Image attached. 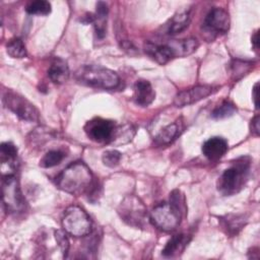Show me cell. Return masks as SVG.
<instances>
[{
  "label": "cell",
  "instance_id": "30",
  "mask_svg": "<svg viewBox=\"0 0 260 260\" xmlns=\"http://www.w3.org/2000/svg\"><path fill=\"white\" fill-rule=\"evenodd\" d=\"M259 115H256L252 120H251V123H250V129H251V132L255 135V136H258L259 133H260V130H259Z\"/></svg>",
  "mask_w": 260,
  "mask_h": 260
},
{
  "label": "cell",
  "instance_id": "13",
  "mask_svg": "<svg viewBox=\"0 0 260 260\" xmlns=\"http://www.w3.org/2000/svg\"><path fill=\"white\" fill-rule=\"evenodd\" d=\"M229 145L228 141L219 136H213L207 139L202 144V153L203 155L211 161L218 160L221 158L228 151Z\"/></svg>",
  "mask_w": 260,
  "mask_h": 260
},
{
  "label": "cell",
  "instance_id": "26",
  "mask_svg": "<svg viewBox=\"0 0 260 260\" xmlns=\"http://www.w3.org/2000/svg\"><path fill=\"white\" fill-rule=\"evenodd\" d=\"M25 11L34 15H48L51 12V3L46 0L32 1L26 5Z\"/></svg>",
  "mask_w": 260,
  "mask_h": 260
},
{
  "label": "cell",
  "instance_id": "15",
  "mask_svg": "<svg viewBox=\"0 0 260 260\" xmlns=\"http://www.w3.org/2000/svg\"><path fill=\"white\" fill-rule=\"evenodd\" d=\"M134 102L141 107H147L155 99V91L149 81L139 79L134 84Z\"/></svg>",
  "mask_w": 260,
  "mask_h": 260
},
{
  "label": "cell",
  "instance_id": "17",
  "mask_svg": "<svg viewBox=\"0 0 260 260\" xmlns=\"http://www.w3.org/2000/svg\"><path fill=\"white\" fill-rule=\"evenodd\" d=\"M247 223V216L244 214H226L219 219V224L223 232L233 237L236 236Z\"/></svg>",
  "mask_w": 260,
  "mask_h": 260
},
{
  "label": "cell",
  "instance_id": "20",
  "mask_svg": "<svg viewBox=\"0 0 260 260\" xmlns=\"http://www.w3.org/2000/svg\"><path fill=\"white\" fill-rule=\"evenodd\" d=\"M191 20L190 11H183L175 14L167 24V34L174 36L188 27Z\"/></svg>",
  "mask_w": 260,
  "mask_h": 260
},
{
  "label": "cell",
  "instance_id": "14",
  "mask_svg": "<svg viewBox=\"0 0 260 260\" xmlns=\"http://www.w3.org/2000/svg\"><path fill=\"white\" fill-rule=\"evenodd\" d=\"M184 121L182 118L177 119L175 122L164 127L158 134L154 137V144L157 146L168 145L176 140L184 131Z\"/></svg>",
  "mask_w": 260,
  "mask_h": 260
},
{
  "label": "cell",
  "instance_id": "29",
  "mask_svg": "<svg viewBox=\"0 0 260 260\" xmlns=\"http://www.w3.org/2000/svg\"><path fill=\"white\" fill-rule=\"evenodd\" d=\"M67 233L65 231H61V230H57L55 231V239H56V242L63 254V257H66L67 254H68V251H69V247H70V244H69V240H68V237L66 235Z\"/></svg>",
  "mask_w": 260,
  "mask_h": 260
},
{
  "label": "cell",
  "instance_id": "24",
  "mask_svg": "<svg viewBox=\"0 0 260 260\" xmlns=\"http://www.w3.org/2000/svg\"><path fill=\"white\" fill-rule=\"evenodd\" d=\"M66 154L64 151L60 149H52L49 150L40 160V167L41 168H53L59 164L65 158Z\"/></svg>",
  "mask_w": 260,
  "mask_h": 260
},
{
  "label": "cell",
  "instance_id": "25",
  "mask_svg": "<svg viewBox=\"0 0 260 260\" xmlns=\"http://www.w3.org/2000/svg\"><path fill=\"white\" fill-rule=\"evenodd\" d=\"M7 54L12 58H24L26 57V49L23 42L19 38H12L6 44Z\"/></svg>",
  "mask_w": 260,
  "mask_h": 260
},
{
  "label": "cell",
  "instance_id": "2",
  "mask_svg": "<svg viewBox=\"0 0 260 260\" xmlns=\"http://www.w3.org/2000/svg\"><path fill=\"white\" fill-rule=\"evenodd\" d=\"M186 212V202L180 190H173L170 194L169 202L157 204L149 214V220L159 230L171 232L176 230L181 223Z\"/></svg>",
  "mask_w": 260,
  "mask_h": 260
},
{
  "label": "cell",
  "instance_id": "18",
  "mask_svg": "<svg viewBox=\"0 0 260 260\" xmlns=\"http://www.w3.org/2000/svg\"><path fill=\"white\" fill-rule=\"evenodd\" d=\"M69 67L67 62L61 58H55L48 70V76L52 82L62 84L69 78Z\"/></svg>",
  "mask_w": 260,
  "mask_h": 260
},
{
  "label": "cell",
  "instance_id": "9",
  "mask_svg": "<svg viewBox=\"0 0 260 260\" xmlns=\"http://www.w3.org/2000/svg\"><path fill=\"white\" fill-rule=\"evenodd\" d=\"M2 101L4 106L19 119L28 122L39 121L40 113L38 109L19 93L14 92L13 90H6Z\"/></svg>",
  "mask_w": 260,
  "mask_h": 260
},
{
  "label": "cell",
  "instance_id": "5",
  "mask_svg": "<svg viewBox=\"0 0 260 260\" xmlns=\"http://www.w3.org/2000/svg\"><path fill=\"white\" fill-rule=\"evenodd\" d=\"M74 78L78 83L103 89L116 88L120 83V78L115 71L99 65L80 66L75 71Z\"/></svg>",
  "mask_w": 260,
  "mask_h": 260
},
{
  "label": "cell",
  "instance_id": "32",
  "mask_svg": "<svg viewBox=\"0 0 260 260\" xmlns=\"http://www.w3.org/2000/svg\"><path fill=\"white\" fill-rule=\"evenodd\" d=\"M258 85H259V83L258 82H256L255 83V85H254V87H253V101H254V105H255V107L256 108H258V103H257V98H258Z\"/></svg>",
  "mask_w": 260,
  "mask_h": 260
},
{
  "label": "cell",
  "instance_id": "19",
  "mask_svg": "<svg viewBox=\"0 0 260 260\" xmlns=\"http://www.w3.org/2000/svg\"><path fill=\"white\" fill-rule=\"evenodd\" d=\"M108 5L106 2L99 1L95 5V13H93V26L95 35L99 39H103L106 36L107 30V17H108Z\"/></svg>",
  "mask_w": 260,
  "mask_h": 260
},
{
  "label": "cell",
  "instance_id": "23",
  "mask_svg": "<svg viewBox=\"0 0 260 260\" xmlns=\"http://www.w3.org/2000/svg\"><path fill=\"white\" fill-rule=\"evenodd\" d=\"M0 154L3 164H8L11 169L17 167V147L12 142H3L0 147Z\"/></svg>",
  "mask_w": 260,
  "mask_h": 260
},
{
  "label": "cell",
  "instance_id": "16",
  "mask_svg": "<svg viewBox=\"0 0 260 260\" xmlns=\"http://www.w3.org/2000/svg\"><path fill=\"white\" fill-rule=\"evenodd\" d=\"M190 240H191V237L187 234L180 233V234L174 235L165 245L161 251L162 256L172 258L180 255L185 250Z\"/></svg>",
  "mask_w": 260,
  "mask_h": 260
},
{
  "label": "cell",
  "instance_id": "12",
  "mask_svg": "<svg viewBox=\"0 0 260 260\" xmlns=\"http://www.w3.org/2000/svg\"><path fill=\"white\" fill-rule=\"evenodd\" d=\"M213 86L211 85H196L190 87L188 89L182 90L176 94L174 99V105L178 108H182L185 106H189L195 104L213 92Z\"/></svg>",
  "mask_w": 260,
  "mask_h": 260
},
{
  "label": "cell",
  "instance_id": "31",
  "mask_svg": "<svg viewBox=\"0 0 260 260\" xmlns=\"http://www.w3.org/2000/svg\"><path fill=\"white\" fill-rule=\"evenodd\" d=\"M252 45L255 50L259 49V30H256L252 37Z\"/></svg>",
  "mask_w": 260,
  "mask_h": 260
},
{
  "label": "cell",
  "instance_id": "4",
  "mask_svg": "<svg viewBox=\"0 0 260 260\" xmlns=\"http://www.w3.org/2000/svg\"><path fill=\"white\" fill-rule=\"evenodd\" d=\"M251 158L241 156L232 162V166L224 170L217 181V190L224 196H232L239 193L246 185L250 170Z\"/></svg>",
  "mask_w": 260,
  "mask_h": 260
},
{
  "label": "cell",
  "instance_id": "3",
  "mask_svg": "<svg viewBox=\"0 0 260 260\" xmlns=\"http://www.w3.org/2000/svg\"><path fill=\"white\" fill-rule=\"evenodd\" d=\"M199 44L194 38L171 40L168 43L157 44L146 42L144 44L145 53L156 63L164 65L175 58H181L191 55L196 51Z\"/></svg>",
  "mask_w": 260,
  "mask_h": 260
},
{
  "label": "cell",
  "instance_id": "7",
  "mask_svg": "<svg viewBox=\"0 0 260 260\" xmlns=\"http://www.w3.org/2000/svg\"><path fill=\"white\" fill-rule=\"evenodd\" d=\"M64 231L72 237L80 238L91 233L92 223L88 214L77 205H71L64 211L62 217Z\"/></svg>",
  "mask_w": 260,
  "mask_h": 260
},
{
  "label": "cell",
  "instance_id": "6",
  "mask_svg": "<svg viewBox=\"0 0 260 260\" xmlns=\"http://www.w3.org/2000/svg\"><path fill=\"white\" fill-rule=\"evenodd\" d=\"M118 213L123 221L133 228L143 229L148 222L146 206L135 195L126 196L118 206Z\"/></svg>",
  "mask_w": 260,
  "mask_h": 260
},
{
  "label": "cell",
  "instance_id": "11",
  "mask_svg": "<svg viewBox=\"0 0 260 260\" xmlns=\"http://www.w3.org/2000/svg\"><path fill=\"white\" fill-rule=\"evenodd\" d=\"M230 28V16L228 11L219 7H213L205 16L202 29L205 34L215 37L225 34Z\"/></svg>",
  "mask_w": 260,
  "mask_h": 260
},
{
  "label": "cell",
  "instance_id": "28",
  "mask_svg": "<svg viewBox=\"0 0 260 260\" xmlns=\"http://www.w3.org/2000/svg\"><path fill=\"white\" fill-rule=\"evenodd\" d=\"M121 157H122L121 152H119L118 150L112 149V150H107L103 153L102 160L105 166L109 168H115L120 164Z\"/></svg>",
  "mask_w": 260,
  "mask_h": 260
},
{
  "label": "cell",
  "instance_id": "21",
  "mask_svg": "<svg viewBox=\"0 0 260 260\" xmlns=\"http://www.w3.org/2000/svg\"><path fill=\"white\" fill-rule=\"evenodd\" d=\"M254 63L252 61H246L241 59H234L230 63V72L234 80H239L248 74L253 68Z\"/></svg>",
  "mask_w": 260,
  "mask_h": 260
},
{
  "label": "cell",
  "instance_id": "10",
  "mask_svg": "<svg viewBox=\"0 0 260 260\" xmlns=\"http://www.w3.org/2000/svg\"><path fill=\"white\" fill-rule=\"evenodd\" d=\"M116 128L117 125L115 121L96 117L86 122L84 125V132L86 136L94 142L111 143L114 138Z\"/></svg>",
  "mask_w": 260,
  "mask_h": 260
},
{
  "label": "cell",
  "instance_id": "22",
  "mask_svg": "<svg viewBox=\"0 0 260 260\" xmlns=\"http://www.w3.org/2000/svg\"><path fill=\"white\" fill-rule=\"evenodd\" d=\"M134 135H135V128L131 124H124L120 126L117 125L116 132L111 144L121 145V144L128 143L132 140Z\"/></svg>",
  "mask_w": 260,
  "mask_h": 260
},
{
  "label": "cell",
  "instance_id": "8",
  "mask_svg": "<svg viewBox=\"0 0 260 260\" xmlns=\"http://www.w3.org/2000/svg\"><path fill=\"white\" fill-rule=\"evenodd\" d=\"M2 201L9 213H20L25 209V199L18 180L13 174L5 175L2 178Z\"/></svg>",
  "mask_w": 260,
  "mask_h": 260
},
{
  "label": "cell",
  "instance_id": "1",
  "mask_svg": "<svg viewBox=\"0 0 260 260\" xmlns=\"http://www.w3.org/2000/svg\"><path fill=\"white\" fill-rule=\"evenodd\" d=\"M93 179L87 165L78 160L70 164L56 177V185L71 195L89 194L98 184Z\"/></svg>",
  "mask_w": 260,
  "mask_h": 260
},
{
  "label": "cell",
  "instance_id": "27",
  "mask_svg": "<svg viewBox=\"0 0 260 260\" xmlns=\"http://www.w3.org/2000/svg\"><path fill=\"white\" fill-rule=\"evenodd\" d=\"M236 111L237 109L233 103L229 101H224L211 112V117L215 120L224 119L233 116L236 113Z\"/></svg>",
  "mask_w": 260,
  "mask_h": 260
}]
</instances>
